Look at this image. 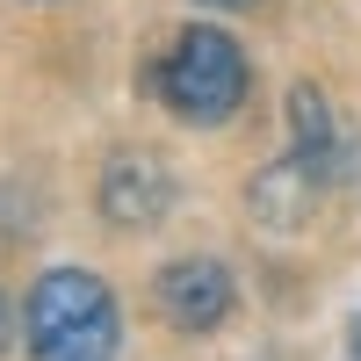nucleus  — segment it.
I'll list each match as a JSON object with an SVG mask.
<instances>
[{"instance_id": "nucleus-7", "label": "nucleus", "mask_w": 361, "mask_h": 361, "mask_svg": "<svg viewBox=\"0 0 361 361\" xmlns=\"http://www.w3.org/2000/svg\"><path fill=\"white\" fill-rule=\"evenodd\" d=\"M347 361H361V311L347 318Z\"/></svg>"}, {"instance_id": "nucleus-8", "label": "nucleus", "mask_w": 361, "mask_h": 361, "mask_svg": "<svg viewBox=\"0 0 361 361\" xmlns=\"http://www.w3.org/2000/svg\"><path fill=\"white\" fill-rule=\"evenodd\" d=\"M195 8H260V0H195Z\"/></svg>"}, {"instance_id": "nucleus-4", "label": "nucleus", "mask_w": 361, "mask_h": 361, "mask_svg": "<svg viewBox=\"0 0 361 361\" xmlns=\"http://www.w3.org/2000/svg\"><path fill=\"white\" fill-rule=\"evenodd\" d=\"M102 217L116 224V231H145V224H159L166 209H173V173H166V159L159 152H116L109 166H102Z\"/></svg>"}, {"instance_id": "nucleus-1", "label": "nucleus", "mask_w": 361, "mask_h": 361, "mask_svg": "<svg viewBox=\"0 0 361 361\" xmlns=\"http://www.w3.org/2000/svg\"><path fill=\"white\" fill-rule=\"evenodd\" d=\"M22 340L29 361H116V347H123L116 289L87 267H51L22 296Z\"/></svg>"}, {"instance_id": "nucleus-5", "label": "nucleus", "mask_w": 361, "mask_h": 361, "mask_svg": "<svg viewBox=\"0 0 361 361\" xmlns=\"http://www.w3.org/2000/svg\"><path fill=\"white\" fill-rule=\"evenodd\" d=\"M318 188H325V173H318L304 152H289V159L260 166V173L246 180V209H253V224H267V231H304Z\"/></svg>"}, {"instance_id": "nucleus-9", "label": "nucleus", "mask_w": 361, "mask_h": 361, "mask_svg": "<svg viewBox=\"0 0 361 361\" xmlns=\"http://www.w3.org/2000/svg\"><path fill=\"white\" fill-rule=\"evenodd\" d=\"M0 347H8V296H0Z\"/></svg>"}, {"instance_id": "nucleus-2", "label": "nucleus", "mask_w": 361, "mask_h": 361, "mask_svg": "<svg viewBox=\"0 0 361 361\" xmlns=\"http://www.w3.org/2000/svg\"><path fill=\"white\" fill-rule=\"evenodd\" d=\"M159 102L180 116V123H224V116H238V102H246V51H238L224 29L209 22H188L173 37V51L159 58Z\"/></svg>"}, {"instance_id": "nucleus-3", "label": "nucleus", "mask_w": 361, "mask_h": 361, "mask_svg": "<svg viewBox=\"0 0 361 361\" xmlns=\"http://www.w3.org/2000/svg\"><path fill=\"white\" fill-rule=\"evenodd\" d=\"M152 304L166 311L173 333H217V325L231 318V304H238V289H231V267L224 260L195 253V260H166L159 267Z\"/></svg>"}, {"instance_id": "nucleus-6", "label": "nucleus", "mask_w": 361, "mask_h": 361, "mask_svg": "<svg viewBox=\"0 0 361 361\" xmlns=\"http://www.w3.org/2000/svg\"><path fill=\"white\" fill-rule=\"evenodd\" d=\"M333 137H340V123H333V109H325V94L311 80H296L289 87V152H304L311 166H325Z\"/></svg>"}]
</instances>
